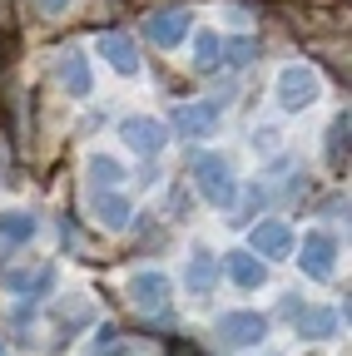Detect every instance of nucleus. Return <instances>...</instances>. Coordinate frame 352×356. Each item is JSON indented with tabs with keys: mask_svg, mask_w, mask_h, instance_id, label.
Listing matches in <instances>:
<instances>
[{
	"mask_svg": "<svg viewBox=\"0 0 352 356\" xmlns=\"http://www.w3.org/2000/svg\"><path fill=\"white\" fill-rule=\"evenodd\" d=\"M189 168H194V184H199V193H204V203H208V208L229 213V208L238 203V173H234L229 154L204 149V154H194V159H189Z\"/></svg>",
	"mask_w": 352,
	"mask_h": 356,
	"instance_id": "nucleus-1",
	"label": "nucleus"
},
{
	"mask_svg": "<svg viewBox=\"0 0 352 356\" xmlns=\"http://www.w3.org/2000/svg\"><path fill=\"white\" fill-rule=\"evenodd\" d=\"M273 99H278V109H288V114L313 109V104L323 99V74L307 65V60H288V65L273 74Z\"/></svg>",
	"mask_w": 352,
	"mask_h": 356,
	"instance_id": "nucleus-2",
	"label": "nucleus"
},
{
	"mask_svg": "<svg viewBox=\"0 0 352 356\" xmlns=\"http://www.w3.org/2000/svg\"><path fill=\"white\" fill-rule=\"evenodd\" d=\"M213 337H218L224 351H253V346L268 341V317L253 312V307H234L213 322Z\"/></svg>",
	"mask_w": 352,
	"mask_h": 356,
	"instance_id": "nucleus-3",
	"label": "nucleus"
},
{
	"mask_svg": "<svg viewBox=\"0 0 352 356\" xmlns=\"http://www.w3.org/2000/svg\"><path fill=\"white\" fill-rule=\"evenodd\" d=\"M293 257L313 282H328L337 273V233L332 228H307L303 243H293Z\"/></svg>",
	"mask_w": 352,
	"mask_h": 356,
	"instance_id": "nucleus-4",
	"label": "nucleus"
},
{
	"mask_svg": "<svg viewBox=\"0 0 352 356\" xmlns=\"http://www.w3.org/2000/svg\"><path fill=\"white\" fill-rule=\"evenodd\" d=\"M129 307L139 312V317H159V312L169 307V292H174V282H169V273H159V267H144V273H135L129 277Z\"/></svg>",
	"mask_w": 352,
	"mask_h": 356,
	"instance_id": "nucleus-5",
	"label": "nucleus"
},
{
	"mask_svg": "<svg viewBox=\"0 0 352 356\" xmlns=\"http://www.w3.org/2000/svg\"><path fill=\"white\" fill-rule=\"evenodd\" d=\"M119 139H124V149L154 159V154H164V144H169V124L154 119V114H124V119H119Z\"/></svg>",
	"mask_w": 352,
	"mask_h": 356,
	"instance_id": "nucleus-6",
	"label": "nucleus"
},
{
	"mask_svg": "<svg viewBox=\"0 0 352 356\" xmlns=\"http://www.w3.org/2000/svg\"><path fill=\"white\" fill-rule=\"evenodd\" d=\"M293 228L283 218H263V222H253V233H248V252L258 257V262H278V257H293Z\"/></svg>",
	"mask_w": 352,
	"mask_h": 356,
	"instance_id": "nucleus-7",
	"label": "nucleus"
},
{
	"mask_svg": "<svg viewBox=\"0 0 352 356\" xmlns=\"http://www.w3.org/2000/svg\"><path fill=\"white\" fill-rule=\"evenodd\" d=\"M184 35H194V15L184 6H169V10H154L144 20V40L159 44V50H179Z\"/></svg>",
	"mask_w": 352,
	"mask_h": 356,
	"instance_id": "nucleus-8",
	"label": "nucleus"
},
{
	"mask_svg": "<svg viewBox=\"0 0 352 356\" xmlns=\"http://www.w3.org/2000/svg\"><path fill=\"white\" fill-rule=\"evenodd\" d=\"M55 79L70 99H90L95 95V70H90V55L79 50V44H70V50H60L55 60Z\"/></svg>",
	"mask_w": 352,
	"mask_h": 356,
	"instance_id": "nucleus-9",
	"label": "nucleus"
},
{
	"mask_svg": "<svg viewBox=\"0 0 352 356\" xmlns=\"http://www.w3.org/2000/svg\"><path fill=\"white\" fill-rule=\"evenodd\" d=\"M95 50H100L105 65H109L114 74H124V79H135V74L144 70V55H139L135 35H124V30H105V35L95 40Z\"/></svg>",
	"mask_w": 352,
	"mask_h": 356,
	"instance_id": "nucleus-10",
	"label": "nucleus"
},
{
	"mask_svg": "<svg viewBox=\"0 0 352 356\" xmlns=\"http://www.w3.org/2000/svg\"><path fill=\"white\" fill-rule=\"evenodd\" d=\"M218 273H229V282L238 292H258L263 282H268V262H258L248 248H229L224 257H218Z\"/></svg>",
	"mask_w": 352,
	"mask_h": 356,
	"instance_id": "nucleus-11",
	"label": "nucleus"
},
{
	"mask_svg": "<svg viewBox=\"0 0 352 356\" xmlns=\"http://www.w3.org/2000/svg\"><path fill=\"white\" fill-rule=\"evenodd\" d=\"M213 282H218V252L204 248V243H194L189 248V262H184V292L189 297H208Z\"/></svg>",
	"mask_w": 352,
	"mask_h": 356,
	"instance_id": "nucleus-12",
	"label": "nucleus"
},
{
	"mask_svg": "<svg viewBox=\"0 0 352 356\" xmlns=\"http://www.w3.org/2000/svg\"><path fill=\"white\" fill-rule=\"evenodd\" d=\"M218 104H179L174 109V129L184 134V139H213L218 134Z\"/></svg>",
	"mask_w": 352,
	"mask_h": 356,
	"instance_id": "nucleus-13",
	"label": "nucleus"
},
{
	"mask_svg": "<svg viewBox=\"0 0 352 356\" xmlns=\"http://www.w3.org/2000/svg\"><path fill=\"white\" fill-rule=\"evenodd\" d=\"M337 332H342L337 307H298V337L303 341H332Z\"/></svg>",
	"mask_w": 352,
	"mask_h": 356,
	"instance_id": "nucleus-14",
	"label": "nucleus"
},
{
	"mask_svg": "<svg viewBox=\"0 0 352 356\" xmlns=\"http://www.w3.org/2000/svg\"><path fill=\"white\" fill-rule=\"evenodd\" d=\"M129 213H135V203H129L119 188L114 193H95V222L105 233H124L129 228Z\"/></svg>",
	"mask_w": 352,
	"mask_h": 356,
	"instance_id": "nucleus-15",
	"label": "nucleus"
},
{
	"mask_svg": "<svg viewBox=\"0 0 352 356\" xmlns=\"http://www.w3.org/2000/svg\"><path fill=\"white\" fill-rule=\"evenodd\" d=\"M84 178H90L95 193H114L124 184V163L114 154H90V159H84Z\"/></svg>",
	"mask_w": 352,
	"mask_h": 356,
	"instance_id": "nucleus-16",
	"label": "nucleus"
},
{
	"mask_svg": "<svg viewBox=\"0 0 352 356\" xmlns=\"http://www.w3.org/2000/svg\"><path fill=\"white\" fill-rule=\"evenodd\" d=\"M35 233H40L35 213H25V208H6V213H0V243H6V248H25Z\"/></svg>",
	"mask_w": 352,
	"mask_h": 356,
	"instance_id": "nucleus-17",
	"label": "nucleus"
},
{
	"mask_svg": "<svg viewBox=\"0 0 352 356\" xmlns=\"http://www.w3.org/2000/svg\"><path fill=\"white\" fill-rule=\"evenodd\" d=\"M218 65H224V40H218V30H199L194 35V70L213 74Z\"/></svg>",
	"mask_w": 352,
	"mask_h": 356,
	"instance_id": "nucleus-18",
	"label": "nucleus"
},
{
	"mask_svg": "<svg viewBox=\"0 0 352 356\" xmlns=\"http://www.w3.org/2000/svg\"><path fill=\"white\" fill-rule=\"evenodd\" d=\"M347 129H352L347 109L332 114V124H328V168L332 173H347Z\"/></svg>",
	"mask_w": 352,
	"mask_h": 356,
	"instance_id": "nucleus-19",
	"label": "nucleus"
},
{
	"mask_svg": "<svg viewBox=\"0 0 352 356\" xmlns=\"http://www.w3.org/2000/svg\"><path fill=\"white\" fill-rule=\"evenodd\" d=\"M224 60L229 65H248L253 60V40H224Z\"/></svg>",
	"mask_w": 352,
	"mask_h": 356,
	"instance_id": "nucleus-20",
	"label": "nucleus"
},
{
	"mask_svg": "<svg viewBox=\"0 0 352 356\" xmlns=\"http://www.w3.org/2000/svg\"><path fill=\"white\" fill-rule=\"evenodd\" d=\"M253 149H258V154H273V149H278V129H273V124H258V129H253Z\"/></svg>",
	"mask_w": 352,
	"mask_h": 356,
	"instance_id": "nucleus-21",
	"label": "nucleus"
},
{
	"mask_svg": "<svg viewBox=\"0 0 352 356\" xmlns=\"http://www.w3.org/2000/svg\"><path fill=\"white\" fill-rule=\"evenodd\" d=\"M75 6V0H40V10H45V15H65Z\"/></svg>",
	"mask_w": 352,
	"mask_h": 356,
	"instance_id": "nucleus-22",
	"label": "nucleus"
},
{
	"mask_svg": "<svg viewBox=\"0 0 352 356\" xmlns=\"http://www.w3.org/2000/svg\"><path fill=\"white\" fill-rule=\"evenodd\" d=\"M263 356H288V351H263Z\"/></svg>",
	"mask_w": 352,
	"mask_h": 356,
	"instance_id": "nucleus-23",
	"label": "nucleus"
}]
</instances>
